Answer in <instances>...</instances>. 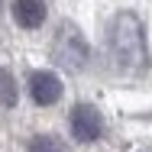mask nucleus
<instances>
[{
    "instance_id": "obj_5",
    "label": "nucleus",
    "mask_w": 152,
    "mask_h": 152,
    "mask_svg": "<svg viewBox=\"0 0 152 152\" xmlns=\"http://www.w3.org/2000/svg\"><path fill=\"white\" fill-rule=\"evenodd\" d=\"M45 0H13V20L23 29H39L45 23Z\"/></svg>"
},
{
    "instance_id": "obj_4",
    "label": "nucleus",
    "mask_w": 152,
    "mask_h": 152,
    "mask_svg": "<svg viewBox=\"0 0 152 152\" xmlns=\"http://www.w3.org/2000/svg\"><path fill=\"white\" fill-rule=\"evenodd\" d=\"M29 97L39 107H52L61 100V81L52 71H32L29 75Z\"/></svg>"
},
{
    "instance_id": "obj_2",
    "label": "nucleus",
    "mask_w": 152,
    "mask_h": 152,
    "mask_svg": "<svg viewBox=\"0 0 152 152\" xmlns=\"http://www.w3.org/2000/svg\"><path fill=\"white\" fill-rule=\"evenodd\" d=\"M52 58L58 68L65 71H84V65L91 61V45H88V39L81 36V29L75 26V23H65L55 36V45H52Z\"/></svg>"
},
{
    "instance_id": "obj_1",
    "label": "nucleus",
    "mask_w": 152,
    "mask_h": 152,
    "mask_svg": "<svg viewBox=\"0 0 152 152\" xmlns=\"http://www.w3.org/2000/svg\"><path fill=\"white\" fill-rule=\"evenodd\" d=\"M107 58L117 71L126 75H136L146 68L149 52H146V29H142V20L129 10L117 13L107 26Z\"/></svg>"
},
{
    "instance_id": "obj_6",
    "label": "nucleus",
    "mask_w": 152,
    "mask_h": 152,
    "mask_svg": "<svg viewBox=\"0 0 152 152\" xmlns=\"http://www.w3.org/2000/svg\"><path fill=\"white\" fill-rule=\"evenodd\" d=\"M16 100H20V91H16L13 75H10L7 68H0V104H3V107H13Z\"/></svg>"
},
{
    "instance_id": "obj_8",
    "label": "nucleus",
    "mask_w": 152,
    "mask_h": 152,
    "mask_svg": "<svg viewBox=\"0 0 152 152\" xmlns=\"http://www.w3.org/2000/svg\"><path fill=\"white\" fill-rule=\"evenodd\" d=\"M0 7H3V0H0Z\"/></svg>"
},
{
    "instance_id": "obj_7",
    "label": "nucleus",
    "mask_w": 152,
    "mask_h": 152,
    "mask_svg": "<svg viewBox=\"0 0 152 152\" xmlns=\"http://www.w3.org/2000/svg\"><path fill=\"white\" fill-rule=\"evenodd\" d=\"M29 152H68V146L61 142L58 136H49V133H42V136H36L29 142Z\"/></svg>"
},
{
    "instance_id": "obj_3",
    "label": "nucleus",
    "mask_w": 152,
    "mask_h": 152,
    "mask_svg": "<svg viewBox=\"0 0 152 152\" xmlns=\"http://www.w3.org/2000/svg\"><path fill=\"white\" fill-rule=\"evenodd\" d=\"M68 123H71V136L78 142H94L104 133V117H100V110L94 104H78L71 110V120Z\"/></svg>"
}]
</instances>
